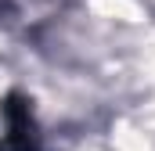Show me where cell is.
I'll return each instance as SVG.
<instances>
[{
    "mask_svg": "<svg viewBox=\"0 0 155 151\" xmlns=\"http://www.w3.org/2000/svg\"><path fill=\"white\" fill-rule=\"evenodd\" d=\"M0 151H7V148H4V140H0Z\"/></svg>",
    "mask_w": 155,
    "mask_h": 151,
    "instance_id": "obj_2",
    "label": "cell"
},
{
    "mask_svg": "<svg viewBox=\"0 0 155 151\" xmlns=\"http://www.w3.org/2000/svg\"><path fill=\"white\" fill-rule=\"evenodd\" d=\"M0 115H4V148L7 151H43V140H40V126L36 115H33V101L18 90H11L0 104Z\"/></svg>",
    "mask_w": 155,
    "mask_h": 151,
    "instance_id": "obj_1",
    "label": "cell"
}]
</instances>
